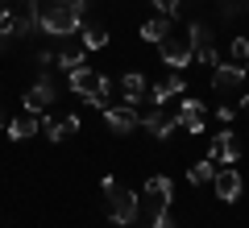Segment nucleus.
<instances>
[{
  "label": "nucleus",
  "mask_w": 249,
  "mask_h": 228,
  "mask_svg": "<svg viewBox=\"0 0 249 228\" xmlns=\"http://www.w3.org/2000/svg\"><path fill=\"white\" fill-rule=\"evenodd\" d=\"M37 29L50 37H71L83 29V13L67 9L62 0H37Z\"/></svg>",
  "instance_id": "nucleus-1"
},
{
  "label": "nucleus",
  "mask_w": 249,
  "mask_h": 228,
  "mask_svg": "<svg viewBox=\"0 0 249 228\" xmlns=\"http://www.w3.org/2000/svg\"><path fill=\"white\" fill-rule=\"evenodd\" d=\"M100 191H104V199H108V220H112V224H121V228L137 224V216H142V199H137L129 187H121L112 175H104Z\"/></svg>",
  "instance_id": "nucleus-2"
},
{
  "label": "nucleus",
  "mask_w": 249,
  "mask_h": 228,
  "mask_svg": "<svg viewBox=\"0 0 249 228\" xmlns=\"http://www.w3.org/2000/svg\"><path fill=\"white\" fill-rule=\"evenodd\" d=\"M158 54H162V62H166L170 70H183V67H191V58H196V46H191L187 34H170V37L158 42Z\"/></svg>",
  "instance_id": "nucleus-3"
},
{
  "label": "nucleus",
  "mask_w": 249,
  "mask_h": 228,
  "mask_svg": "<svg viewBox=\"0 0 249 228\" xmlns=\"http://www.w3.org/2000/svg\"><path fill=\"white\" fill-rule=\"evenodd\" d=\"M54 100H58V83H54L50 75H42V79H37L34 88L21 96V104H25V112H37V116H42L46 108L54 104Z\"/></svg>",
  "instance_id": "nucleus-4"
},
{
  "label": "nucleus",
  "mask_w": 249,
  "mask_h": 228,
  "mask_svg": "<svg viewBox=\"0 0 249 228\" xmlns=\"http://www.w3.org/2000/svg\"><path fill=\"white\" fill-rule=\"evenodd\" d=\"M212 191H216V199H224V203H237V199H241V191H245V178H241L232 166H216Z\"/></svg>",
  "instance_id": "nucleus-5"
},
{
  "label": "nucleus",
  "mask_w": 249,
  "mask_h": 228,
  "mask_svg": "<svg viewBox=\"0 0 249 228\" xmlns=\"http://www.w3.org/2000/svg\"><path fill=\"white\" fill-rule=\"evenodd\" d=\"M170 199H175V183H170L166 175H150L145 178V208H150V216L162 211V208H170Z\"/></svg>",
  "instance_id": "nucleus-6"
},
{
  "label": "nucleus",
  "mask_w": 249,
  "mask_h": 228,
  "mask_svg": "<svg viewBox=\"0 0 249 228\" xmlns=\"http://www.w3.org/2000/svg\"><path fill=\"white\" fill-rule=\"evenodd\" d=\"M175 121H178V129H187L191 137H196V133H204V100H196V96H187V91H183Z\"/></svg>",
  "instance_id": "nucleus-7"
},
{
  "label": "nucleus",
  "mask_w": 249,
  "mask_h": 228,
  "mask_svg": "<svg viewBox=\"0 0 249 228\" xmlns=\"http://www.w3.org/2000/svg\"><path fill=\"white\" fill-rule=\"evenodd\" d=\"M208 158L216 162V166H232V162L241 158V145H237V133L224 124L220 133H216V141H212V149H208Z\"/></svg>",
  "instance_id": "nucleus-8"
},
{
  "label": "nucleus",
  "mask_w": 249,
  "mask_h": 228,
  "mask_svg": "<svg viewBox=\"0 0 249 228\" xmlns=\"http://www.w3.org/2000/svg\"><path fill=\"white\" fill-rule=\"evenodd\" d=\"M104 124H108V133H121V137H124V133H133L137 129V124H142V116H137V108L133 104H108L104 108Z\"/></svg>",
  "instance_id": "nucleus-9"
},
{
  "label": "nucleus",
  "mask_w": 249,
  "mask_h": 228,
  "mask_svg": "<svg viewBox=\"0 0 249 228\" xmlns=\"http://www.w3.org/2000/svg\"><path fill=\"white\" fill-rule=\"evenodd\" d=\"M245 75H249V70L237 67V62H216L212 88H216V91H241V88H245Z\"/></svg>",
  "instance_id": "nucleus-10"
},
{
  "label": "nucleus",
  "mask_w": 249,
  "mask_h": 228,
  "mask_svg": "<svg viewBox=\"0 0 249 228\" xmlns=\"http://www.w3.org/2000/svg\"><path fill=\"white\" fill-rule=\"evenodd\" d=\"M9 21H13V29H17V37H29L37 29V0H13Z\"/></svg>",
  "instance_id": "nucleus-11"
},
{
  "label": "nucleus",
  "mask_w": 249,
  "mask_h": 228,
  "mask_svg": "<svg viewBox=\"0 0 249 228\" xmlns=\"http://www.w3.org/2000/svg\"><path fill=\"white\" fill-rule=\"evenodd\" d=\"M96 83H100V75H96V70H91V67H75L71 75H67V88H71L75 96L83 100V104H88V100L96 96Z\"/></svg>",
  "instance_id": "nucleus-12"
},
{
  "label": "nucleus",
  "mask_w": 249,
  "mask_h": 228,
  "mask_svg": "<svg viewBox=\"0 0 249 228\" xmlns=\"http://www.w3.org/2000/svg\"><path fill=\"white\" fill-rule=\"evenodd\" d=\"M183 91H187V79L178 75V70H170L162 83H154V88H150V104H154V108H162L170 96H183Z\"/></svg>",
  "instance_id": "nucleus-13"
},
{
  "label": "nucleus",
  "mask_w": 249,
  "mask_h": 228,
  "mask_svg": "<svg viewBox=\"0 0 249 228\" xmlns=\"http://www.w3.org/2000/svg\"><path fill=\"white\" fill-rule=\"evenodd\" d=\"M4 133H9L13 141H29L34 133H42V116L37 112H21V116H13V121L4 124Z\"/></svg>",
  "instance_id": "nucleus-14"
},
{
  "label": "nucleus",
  "mask_w": 249,
  "mask_h": 228,
  "mask_svg": "<svg viewBox=\"0 0 249 228\" xmlns=\"http://www.w3.org/2000/svg\"><path fill=\"white\" fill-rule=\"evenodd\" d=\"M121 96H124V104H142V100H150V83H145V75H137V70H129L121 79Z\"/></svg>",
  "instance_id": "nucleus-15"
},
{
  "label": "nucleus",
  "mask_w": 249,
  "mask_h": 228,
  "mask_svg": "<svg viewBox=\"0 0 249 228\" xmlns=\"http://www.w3.org/2000/svg\"><path fill=\"white\" fill-rule=\"evenodd\" d=\"M42 133L50 141H67V137H75V133H79V116H62V121H50V116H42Z\"/></svg>",
  "instance_id": "nucleus-16"
},
{
  "label": "nucleus",
  "mask_w": 249,
  "mask_h": 228,
  "mask_svg": "<svg viewBox=\"0 0 249 228\" xmlns=\"http://www.w3.org/2000/svg\"><path fill=\"white\" fill-rule=\"evenodd\" d=\"M142 129H150L154 137L162 141V137H170V133L178 129V121H175V116H166V112H162V108H150V112L142 116Z\"/></svg>",
  "instance_id": "nucleus-17"
},
{
  "label": "nucleus",
  "mask_w": 249,
  "mask_h": 228,
  "mask_svg": "<svg viewBox=\"0 0 249 228\" xmlns=\"http://www.w3.org/2000/svg\"><path fill=\"white\" fill-rule=\"evenodd\" d=\"M170 21H175V17H162V13H158V17H150V21L142 25V42L158 46L162 37H170Z\"/></svg>",
  "instance_id": "nucleus-18"
},
{
  "label": "nucleus",
  "mask_w": 249,
  "mask_h": 228,
  "mask_svg": "<svg viewBox=\"0 0 249 228\" xmlns=\"http://www.w3.org/2000/svg\"><path fill=\"white\" fill-rule=\"evenodd\" d=\"M212 178H216V162H212V158L187 166V183H191V187H212Z\"/></svg>",
  "instance_id": "nucleus-19"
},
{
  "label": "nucleus",
  "mask_w": 249,
  "mask_h": 228,
  "mask_svg": "<svg viewBox=\"0 0 249 228\" xmlns=\"http://www.w3.org/2000/svg\"><path fill=\"white\" fill-rule=\"evenodd\" d=\"M79 37H83V50H104V46H108V29H104V25L79 29Z\"/></svg>",
  "instance_id": "nucleus-20"
},
{
  "label": "nucleus",
  "mask_w": 249,
  "mask_h": 228,
  "mask_svg": "<svg viewBox=\"0 0 249 228\" xmlns=\"http://www.w3.org/2000/svg\"><path fill=\"white\" fill-rule=\"evenodd\" d=\"M54 62L71 75L75 67H83V46H67V50H58V54H54Z\"/></svg>",
  "instance_id": "nucleus-21"
},
{
  "label": "nucleus",
  "mask_w": 249,
  "mask_h": 228,
  "mask_svg": "<svg viewBox=\"0 0 249 228\" xmlns=\"http://www.w3.org/2000/svg\"><path fill=\"white\" fill-rule=\"evenodd\" d=\"M108 100H112V79H104V75H100V83H96V96H91L88 104L104 112V108H108Z\"/></svg>",
  "instance_id": "nucleus-22"
},
{
  "label": "nucleus",
  "mask_w": 249,
  "mask_h": 228,
  "mask_svg": "<svg viewBox=\"0 0 249 228\" xmlns=\"http://www.w3.org/2000/svg\"><path fill=\"white\" fill-rule=\"evenodd\" d=\"M229 58L237 62V67H249V37L241 34V37H232V46H229Z\"/></svg>",
  "instance_id": "nucleus-23"
},
{
  "label": "nucleus",
  "mask_w": 249,
  "mask_h": 228,
  "mask_svg": "<svg viewBox=\"0 0 249 228\" xmlns=\"http://www.w3.org/2000/svg\"><path fill=\"white\" fill-rule=\"evenodd\" d=\"M196 62H204V67H216V62H220V54H216V46H212V42L196 46Z\"/></svg>",
  "instance_id": "nucleus-24"
},
{
  "label": "nucleus",
  "mask_w": 249,
  "mask_h": 228,
  "mask_svg": "<svg viewBox=\"0 0 249 228\" xmlns=\"http://www.w3.org/2000/svg\"><path fill=\"white\" fill-rule=\"evenodd\" d=\"M150 228H178V224H175V216H170V208H162V211L150 216Z\"/></svg>",
  "instance_id": "nucleus-25"
},
{
  "label": "nucleus",
  "mask_w": 249,
  "mask_h": 228,
  "mask_svg": "<svg viewBox=\"0 0 249 228\" xmlns=\"http://www.w3.org/2000/svg\"><path fill=\"white\" fill-rule=\"evenodd\" d=\"M13 37H17V29H13V21H0V54L13 46Z\"/></svg>",
  "instance_id": "nucleus-26"
},
{
  "label": "nucleus",
  "mask_w": 249,
  "mask_h": 228,
  "mask_svg": "<svg viewBox=\"0 0 249 228\" xmlns=\"http://www.w3.org/2000/svg\"><path fill=\"white\" fill-rule=\"evenodd\" d=\"M187 37H191V46H204L208 42V29L199 25V21H191V25H187Z\"/></svg>",
  "instance_id": "nucleus-27"
},
{
  "label": "nucleus",
  "mask_w": 249,
  "mask_h": 228,
  "mask_svg": "<svg viewBox=\"0 0 249 228\" xmlns=\"http://www.w3.org/2000/svg\"><path fill=\"white\" fill-rule=\"evenodd\" d=\"M150 4L162 13V17H175V13H178V0H150Z\"/></svg>",
  "instance_id": "nucleus-28"
},
{
  "label": "nucleus",
  "mask_w": 249,
  "mask_h": 228,
  "mask_svg": "<svg viewBox=\"0 0 249 228\" xmlns=\"http://www.w3.org/2000/svg\"><path fill=\"white\" fill-rule=\"evenodd\" d=\"M241 9H245V4H237V0H220V17H237Z\"/></svg>",
  "instance_id": "nucleus-29"
},
{
  "label": "nucleus",
  "mask_w": 249,
  "mask_h": 228,
  "mask_svg": "<svg viewBox=\"0 0 249 228\" xmlns=\"http://www.w3.org/2000/svg\"><path fill=\"white\" fill-rule=\"evenodd\" d=\"M232 116H237V112H232V108H224V104L216 108V121H220V124H232Z\"/></svg>",
  "instance_id": "nucleus-30"
},
{
  "label": "nucleus",
  "mask_w": 249,
  "mask_h": 228,
  "mask_svg": "<svg viewBox=\"0 0 249 228\" xmlns=\"http://www.w3.org/2000/svg\"><path fill=\"white\" fill-rule=\"evenodd\" d=\"M9 13H13V0H0V21H9Z\"/></svg>",
  "instance_id": "nucleus-31"
},
{
  "label": "nucleus",
  "mask_w": 249,
  "mask_h": 228,
  "mask_svg": "<svg viewBox=\"0 0 249 228\" xmlns=\"http://www.w3.org/2000/svg\"><path fill=\"white\" fill-rule=\"evenodd\" d=\"M241 112H249V96H241Z\"/></svg>",
  "instance_id": "nucleus-32"
},
{
  "label": "nucleus",
  "mask_w": 249,
  "mask_h": 228,
  "mask_svg": "<svg viewBox=\"0 0 249 228\" xmlns=\"http://www.w3.org/2000/svg\"><path fill=\"white\" fill-rule=\"evenodd\" d=\"M0 124H9V121H4V108H0Z\"/></svg>",
  "instance_id": "nucleus-33"
},
{
  "label": "nucleus",
  "mask_w": 249,
  "mask_h": 228,
  "mask_svg": "<svg viewBox=\"0 0 249 228\" xmlns=\"http://www.w3.org/2000/svg\"><path fill=\"white\" fill-rule=\"evenodd\" d=\"M245 13H249V0H245Z\"/></svg>",
  "instance_id": "nucleus-34"
},
{
  "label": "nucleus",
  "mask_w": 249,
  "mask_h": 228,
  "mask_svg": "<svg viewBox=\"0 0 249 228\" xmlns=\"http://www.w3.org/2000/svg\"><path fill=\"white\" fill-rule=\"evenodd\" d=\"M129 228H133V224H129Z\"/></svg>",
  "instance_id": "nucleus-35"
},
{
  "label": "nucleus",
  "mask_w": 249,
  "mask_h": 228,
  "mask_svg": "<svg viewBox=\"0 0 249 228\" xmlns=\"http://www.w3.org/2000/svg\"><path fill=\"white\" fill-rule=\"evenodd\" d=\"M245 70H249V67H245Z\"/></svg>",
  "instance_id": "nucleus-36"
}]
</instances>
